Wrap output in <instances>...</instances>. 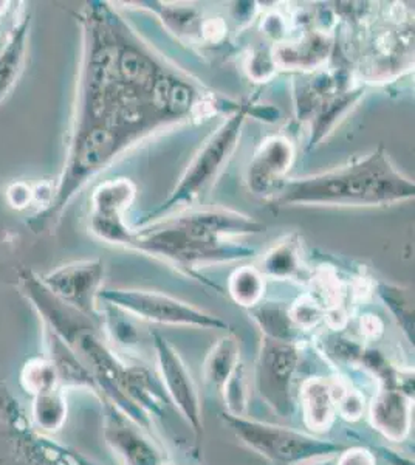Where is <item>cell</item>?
I'll use <instances>...</instances> for the list:
<instances>
[{
  "label": "cell",
  "mask_w": 415,
  "mask_h": 465,
  "mask_svg": "<svg viewBox=\"0 0 415 465\" xmlns=\"http://www.w3.org/2000/svg\"><path fill=\"white\" fill-rule=\"evenodd\" d=\"M263 270L272 276L285 278L298 270V256L291 243H282L263 261Z\"/></svg>",
  "instance_id": "cell-22"
},
{
  "label": "cell",
  "mask_w": 415,
  "mask_h": 465,
  "mask_svg": "<svg viewBox=\"0 0 415 465\" xmlns=\"http://www.w3.org/2000/svg\"><path fill=\"white\" fill-rule=\"evenodd\" d=\"M153 349L157 359L158 371L163 381V390L169 402L179 410L182 418L191 425L195 436L203 434V414L200 405L199 391L190 371L183 363L179 352L168 340L160 333L153 332Z\"/></svg>",
  "instance_id": "cell-9"
},
{
  "label": "cell",
  "mask_w": 415,
  "mask_h": 465,
  "mask_svg": "<svg viewBox=\"0 0 415 465\" xmlns=\"http://www.w3.org/2000/svg\"><path fill=\"white\" fill-rule=\"evenodd\" d=\"M221 392L225 402L226 414L237 416V418H243L247 414L250 391H248L247 370L242 363L237 366Z\"/></svg>",
  "instance_id": "cell-21"
},
{
  "label": "cell",
  "mask_w": 415,
  "mask_h": 465,
  "mask_svg": "<svg viewBox=\"0 0 415 465\" xmlns=\"http://www.w3.org/2000/svg\"><path fill=\"white\" fill-rule=\"evenodd\" d=\"M222 420L248 449L276 464L293 465L305 460L333 458V455L346 450L344 445L333 440L315 438L273 423L259 422L245 416L237 418L222 412Z\"/></svg>",
  "instance_id": "cell-3"
},
{
  "label": "cell",
  "mask_w": 415,
  "mask_h": 465,
  "mask_svg": "<svg viewBox=\"0 0 415 465\" xmlns=\"http://www.w3.org/2000/svg\"><path fill=\"white\" fill-rule=\"evenodd\" d=\"M294 149L289 138L265 140L248 168V186L256 196H274L293 163Z\"/></svg>",
  "instance_id": "cell-11"
},
{
  "label": "cell",
  "mask_w": 415,
  "mask_h": 465,
  "mask_svg": "<svg viewBox=\"0 0 415 465\" xmlns=\"http://www.w3.org/2000/svg\"><path fill=\"white\" fill-rule=\"evenodd\" d=\"M369 418L384 438L401 442L410 436L412 396L399 388H381L372 399Z\"/></svg>",
  "instance_id": "cell-12"
},
{
  "label": "cell",
  "mask_w": 415,
  "mask_h": 465,
  "mask_svg": "<svg viewBox=\"0 0 415 465\" xmlns=\"http://www.w3.org/2000/svg\"><path fill=\"white\" fill-rule=\"evenodd\" d=\"M32 22V11L24 8L15 25L6 33L5 43L0 50V104L11 95L25 69Z\"/></svg>",
  "instance_id": "cell-13"
},
{
  "label": "cell",
  "mask_w": 415,
  "mask_h": 465,
  "mask_svg": "<svg viewBox=\"0 0 415 465\" xmlns=\"http://www.w3.org/2000/svg\"><path fill=\"white\" fill-rule=\"evenodd\" d=\"M364 408H366V403H364L363 394L351 390L347 385L344 386L337 399V412H340V416L353 422V420L361 419Z\"/></svg>",
  "instance_id": "cell-23"
},
{
  "label": "cell",
  "mask_w": 415,
  "mask_h": 465,
  "mask_svg": "<svg viewBox=\"0 0 415 465\" xmlns=\"http://www.w3.org/2000/svg\"><path fill=\"white\" fill-rule=\"evenodd\" d=\"M104 278V262L78 261L61 265L41 276L44 286L67 306L85 317L101 322L100 293Z\"/></svg>",
  "instance_id": "cell-7"
},
{
  "label": "cell",
  "mask_w": 415,
  "mask_h": 465,
  "mask_svg": "<svg viewBox=\"0 0 415 465\" xmlns=\"http://www.w3.org/2000/svg\"><path fill=\"white\" fill-rule=\"evenodd\" d=\"M241 365V343L234 333L222 337L208 352L203 365V377L211 388L221 392L228 379Z\"/></svg>",
  "instance_id": "cell-16"
},
{
  "label": "cell",
  "mask_w": 415,
  "mask_h": 465,
  "mask_svg": "<svg viewBox=\"0 0 415 465\" xmlns=\"http://www.w3.org/2000/svg\"><path fill=\"white\" fill-rule=\"evenodd\" d=\"M298 363L300 351L294 343L263 337L256 368V385L263 401L281 418H289L293 411L291 383Z\"/></svg>",
  "instance_id": "cell-6"
},
{
  "label": "cell",
  "mask_w": 415,
  "mask_h": 465,
  "mask_svg": "<svg viewBox=\"0 0 415 465\" xmlns=\"http://www.w3.org/2000/svg\"><path fill=\"white\" fill-rule=\"evenodd\" d=\"M5 199L13 210H26L28 206L33 205L32 183H26L24 180L11 182L10 185L6 186Z\"/></svg>",
  "instance_id": "cell-24"
},
{
  "label": "cell",
  "mask_w": 415,
  "mask_h": 465,
  "mask_svg": "<svg viewBox=\"0 0 415 465\" xmlns=\"http://www.w3.org/2000/svg\"><path fill=\"white\" fill-rule=\"evenodd\" d=\"M13 4H10V2H0V19L2 17L5 16L6 11L10 10Z\"/></svg>",
  "instance_id": "cell-28"
},
{
  "label": "cell",
  "mask_w": 415,
  "mask_h": 465,
  "mask_svg": "<svg viewBox=\"0 0 415 465\" xmlns=\"http://www.w3.org/2000/svg\"><path fill=\"white\" fill-rule=\"evenodd\" d=\"M309 465H337V460L333 458H324V460H316Z\"/></svg>",
  "instance_id": "cell-27"
},
{
  "label": "cell",
  "mask_w": 415,
  "mask_h": 465,
  "mask_svg": "<svg viewBox=\"0 0 415 465\" xmlns=\"http://www.w3.org/2000/svg\"><path fill=\"white\" fill-rule=\"evenodd\" d=\"M247 104H242L228 116V120L217 129V133L206 142L205 146L200 149L199 153L191 162L179 185L173 190V196L169 197L157 212H153L149 219L163 214L164 212L177 206L194 202L214 182L236 149L247 120Z\"/></svg>",
  "instance_id": "cell-4"
},
{
  "label": "cell",
  "mask_w": 415,
  "mask_h": 465,
  "mask_svg": "<svg viewBox=\"0 0 415 465\" xmlns=\"http://www.w3.org/2000/svg\"><path fill=\"white\" fill-rule=\"evenodd\" d=\"M252 315L267 339L293 343L294 322L289 311L278 306H263L254 309Z\"/></svg>",
  "instance_id": "cell-19"
},
{
  "label": "cell",
  "mask_w": 415,
  "mask_h": 465,
  "mask_svg": "<svg viewBox=\"0 0 415 465\" xmlns=\"http://www.w3.org/2000/svg\"><path fill=\"white\" fill-rule=\"evenodd\" d=\"M289 313L291 322H296L300 328L301 326L302 328L315 326L316 322H320L321 315H322L318 304L304 302H296Z\"/></svg>",
  "instance_id": "cell-25"
},
{
  "label": "cell",
  "mask_w": 415,
  "mask_h": 465,
  "mask_svg": "<svg viewBox=\"0 0 415 465\" xmlns=\"http://www.w3.org/2000/svg\"><path fill=\"white\" fill-rule=\"evenodd\" d=\"M301 405L307 427L324 431L331 427L337 414V394L333 381L309 379L301 388Z\"/></svg>",
  "instance_id": "cell-14"
},
{
  "label": "cell",
  "mask_w": 415,
  "mask_h": 465,
  "mask_svg": "<svg viewBox=\"0 0 415 465\" xmlns=\"http://www.w3.org/2000/svg\"><path fill=\"white\" fill-rule=\"evenodd\" d=\"M225 236L221 214L216 210H206L135 232L132 247L186 265L241 260L254 253L245 247L223 242Z\"/></svg>",
  "instance_id": "cell-2"
},
{
  "label": "cell",
  "mask_w": 415,
  "mask_h": 465,
  "mask_svg": "<svg viewBox=\"0 0 415 465\" xmlns=\"http://www.w3.org/2000/svg\"><path fill=\"white\" fill-rule=\"evenodd\" d=\"M32 418L36 427L56 433L63 429L65 419H67V399L65 390L56 388L53 391L43 392L33 396Z\"/></svg>",
  "instance_id": "cell-17"
},
{
  "label": "cell",
  "mask_w": 415,
  "mask_h": 465,
  "mask_svg": "<svg viewBox=\"0 0 415 465\" xmlns=\"http://www.w3.org/2000/svg\"><path fill=\"white\" fill-rule=\"evenodd\" d=\"M21 379L24 388L33 396L63 388L59 383L56 370L48 359L30 360L22 370Z\"/></svg>",
  "instance_id": "cell-20"
},
{
  "label": "cell",
  "mask_w": 415,
  "mask_h": 465,
  "mask_svg": "<svg viewBox=\"0 0 415 465\" xmlns=\"http://www.w3.org/2000/svg\"><path fill=\"white\" fill-rule=\"evenodd\" d=\"M100 302L118 307L127 315L142 318L146 322L202 329H228V322L216 315L203 312L197 307L158 292L123 289L101 291Z\"/></svg>",
  "instance_id": "cell-5"
},
{
  "label": "cell",
  "mask_w": 415,
  "mask_h": 465,
  "mask_svg": "<svg viewBox=\"0 0 415 465\" xmlns=\"http://www.w3.org/2000/svg\"><path fill=\"white\" fill-rule=\"evenodd\" d=\"M47 333V344L50 355L48 360L52 361L56 374H58L59 383L64 390L67 386H79V388H89L96 390L95 379L92 376L89 368L84 365V361L74 354V351L64 343L63 340L58 339L54 333L45 329Z\"/></svg>",
  "instance_id": "cell-15"
},
{
  "label": "cell",
  "mask_w": 415,
  "mask_h": 465,
  "mask_svg": "<svg viewBox=\"0 0 415 465\" xmlns=\"http://www.w3.org/2000/svg\"><path fill=\"white\" fill-rule=\"evenodd\" d=\"M104 438L124 465H163L164 458L137 423L105 402Z\"/></svg>",
  "instance_id": "cell-10"
},
{
  "label": "cell",
  "mask_w": 415,
  "mask_h": 465,
  "mask_svg": "<svg viewBox=\"0 0 415 465\" xmlns=\"http://www.w3.org/2000/svg\"><path fill=\"white\" fill-rule=\"evenodd\" d=\"M163 465H169V464H163Z\"/></svg>",
  "instance_id": "cell-30"
},
{
  "label": "cell",
  "mask_w": 415,
  "mask_h": 465,
  "mask_svg": "<svg viewBox=\"0 0 415 465\" xmlns=\"http://www.w3.org/2000/svg\"><path fill=\"white\" fill-rule=\"evenodd\" d=\"M137 190L131 180H107L92 194L90 232L109 243L132 247L135 232L126 223V213L135 199Z\"/></svg>",
  "instance_id": "cell-8"
},
{
  "label": "cell",
  "mask_w": 415,
  "mask_h": 465,
  "mask_svg": "<svg viewBox=\"0 0 415 465\" xmlns=\"http://www.w3.org/2000/svg\"><path fill=\"white\" fill-rule=\"evenodd\" d=\"M5 37H6V35H5V36H4V35H2V33H0V50H2V47H4V43H5Z\"/></svg>",
  "instance_id": "cell-29"
},
{
  "label": "cell",
  "mask_w": 415,
  "mask_h": 465,
  "mask_svg": "<svg viewBox=\"0 0 415 465\" xmlns=\"http://www.w3.org/2000/svg\"><path fill=\"white\" fill-rule=\"evenodd\" d=\"M265 281L258 269L242 267L232 273L230 280V293L232 300L243 307H256L262 300Z\"/></svg>",
  "instance_id": "cell-18"
},
{
  "label": "cell",
  "mask_w": 415,
  "mask_h": 465,
  "mask_svg": "<svg viewBox=\"0 0 415 465\" xmlns=\"http://www.w3.org/2000/svg\"><path fill=\"white\" fill-rule=\"evenodd\" d=\"M414 182L401 174L383 148L344 168L285 180L276 194L278 206H383L414 199Z\"/></svg>",
  "instance_id": "cell-1"
},
{
  "label": "cell",
  "mask_w": 415,
  "mask_h": 465,
  "mask_svg": "<svg viewBox=\"0 0 415 465\" xmlns=\"http://www.w3.org/2000/svg\"><path fill=\"white\" fill-rule=\"evenodd\" d=\"M337 465H375V456L366 449H346L340 453Z\"/></svg>",
  "instance_id": "cell-26"
}]
</instances>
